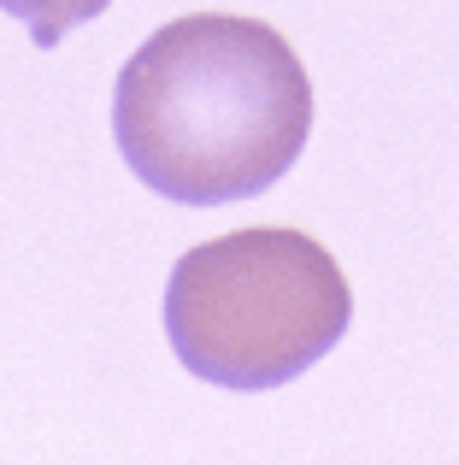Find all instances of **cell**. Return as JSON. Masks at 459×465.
I'll return each mask as SVG.
<instances>
[{"instance_id":"obj_1","label":"cell","mask_w":459,"mask_h":465,"mask_svg":"<svg viewBox=\"0 0 459 465\" xmlns=\"http://www.w3.org/2000/svg\"><path fill=\"white\" fill-rule=\"evenodd\" d=\"M112 136L124 165L177 206L265 194L312 136V83L259 18L189 12L118 71Z\"/></svg>"},{"instance_id":"obj_2","label":"cell","mask_w":459,"mask_h":465,"mask_svg":"<svg viewBox=\"0 0 459 465\" xmlns=\"http://www.w3.org/2000/svg\"><path fill=\"white\" fill-rule=\"evenodd\" d=\"M354 289L307 230L253 224L200 242L165 283V336L177 360L219 389H277L342 341Z\"/></svg>"},{"instance_id":"obj_3","label":"cell","mask_w":459,"mask_h":465,"mask_svg":"<svg viewBox=\"0 0 459 465\" xmlns=\"http://www.w3.org/2000/svg\"><path fill=\"white\" fill-rule=\"evenodd\" d=\"M106 6H112V0H0V12H12V18L30 30L35 47H54L65 30H77V24L101 18Z\"/></svg>"}]
</instances>
